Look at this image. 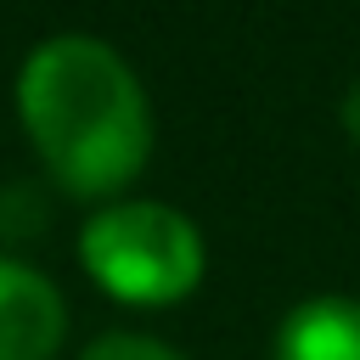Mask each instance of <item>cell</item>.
Masks as SVG:
<instances>
[{
  "label": "cell",
  "instance_id": "6da1fadb",
  "mask_svg": "<svg viewBox=\"0 0 360 360\" xmlns=\"http://www.w3.org/2000/svg\"><path fill=\"white\" fill-rule=\"evenodd\" d=\"M17 112L45 169L79 197L124 191L152 158L146 90L96 34L39 39L17 73Z\"/></svg>",
  "mask_w": 360,
  "mask_h": 360
},
{
  "label": "cell",
  "instance_id": "7a4b0ae2",
  "mask_svg": "<svg viewBox=\"0 0 360 360\" xmlns=\"http://www.w3.org/2000/svg\"><path fill=\"white\" fill-rule=\"evenodd\" d=\"M79 259L96 276V287H107L124 304H174L202 281L208 248L180 208L129 197L90 214V225L79 231Z\"/></svg>",
  "mask_w": 360,
  "mask_h": 360
},
{
  "label": "cell",
  "instance_id": "3957f363",
  "mask_svg": "<svg viewBox=\"0 0 360 360\" xmlns=\"http://www.w3.org/2000/svg\"><path fill=\"white\" fill-rule=\"evenodd\" d=\"M68 332V304L22 259H0V360H51Z\"/></svg>",
  "mask_w": 360,
  "mask_h": 360
},
{
  "label": "cell",
  "instance_id": "277c9868",
  "mask_svg": "<svg viewBox=\"0 0 360 360\" xmlns=\"http://www.w3.org/2000/svg\"><path fill=\"white\" fill-rule=\"evenodd\" d=\"M276 360H360V298H304L276 326Z\"/></svg>",
  "mask_w": 360,
  "mask_h": 360
},
{
  "label": "cell",
  "instance_id": "5b68a950",
  "mask_svg": "<svg viewBox=\"0 0 360 360\" xmlns=\"http://www.w3.org/2000/svg\"><path fill=\"white\" fill-rule=\"evenodd\" d=\"M79 360H186V354L158 343V338H146V332H101Z\"/></svg>",
  "mask_w": 360,
  "mask_h": 360
}]
</instances>
